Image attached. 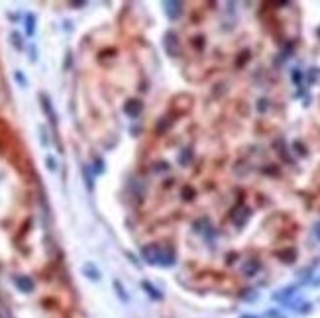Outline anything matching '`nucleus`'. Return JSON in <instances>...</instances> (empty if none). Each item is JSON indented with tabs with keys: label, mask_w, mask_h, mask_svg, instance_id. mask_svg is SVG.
<instances>
[{
	"label": "nucleus",
	"mask_w": 320,
	"mask_h": 318,
	"mask_svg": "<svg viewBox=\"0 0 320 318\" xmlns=\"http://www.w3.org/2000/svg\"><path fill=\"white\" fill-rule=\"evenodd\" d=\"M39 100H42V108H44V112L48 114L51 126L57 128V116H55V110H53V106H51V100H49V96L48 95H39Z\"/></svg>",
	"instance_id": "nucleus-8"
},
{
	"label": "nucleus",
	"mask_w": 320,
	"mask_h": 318,
	"mask_svg": "<svg viewBox=\"0 0 320 318\" xmlns=\"http://www.w3.org/2000/svg\"><path fill=\"white\" fill-rule=\"evenodd\" d=\"M318 35H320V28H318Z\"/></svg>",
	"instance_id": "nucleus-38"
},
{
	"label": "nucleus",
	"mask_w": 320,
	"mask_h": 318,
	"mask_svg": "<svg viewBox=\"0 0 320 318\" xmlns=\"http://www.w3.org/2000/svg\"><path fill=\"white\" fill-rule=\"evenodd\" d=\"M293 145H295V151H299L301 155H306V149H303V143L295 142V143H293Z\"/></svg>",
	"instance_id": "nucleus-30"
},
{
	"label": "nucleus",
	"mask_w": 320,
	"mask_h": 318,
	"mask_svg": "<svg viewBox=\"0 0 320 318\" xmlns=\"http://www.w3.org/2000/svg\"><path fill=\"white\" fill-rule=\"evenodd\" d=\"M73 6H75V8H81V6H85V2H73Z\"/></svg>",
	"instance_id": "nucleus-36"
},
{
	"label": "nucleus",
	"mask_w": 320,
	"mask_h": 318,
	"mask_svg": "<svg viewBox=\"0 0 320 318\" xmlns=\"http://www.w3.org/2000/svg\"><path fill=\"white\" fill-rule=\"evenodd\" d=\"M83 273H85V277H89L91 281H100V271L96 267L93 261H87L85 265H83Z\"/></svg>",
	"instance_id": "nucleus-13"
},
{
	"label": "nucleus",
	"mask_w": 320,
	"mask_h": 318,
	"mask_svg": "<svg viewBox=\"0 0 320 318\" xmlns=\"http://www.w3.org/2000/svg\"><path fill=\"white\" fill-rule=\"evenodd\" d=\"M142 112H144V100H140V98H130V100L124 102V114L130 116V118H138Z\"/></svg>",
	"instance_id": "nucleus-4"
},
{
	"label": "nucleus",
	"mask_w": 320,
	"mask_h": 318,
	"mask_svg": "<svg viewBox=\"0 0 320 318\" xmlns=\"http://www.w3.org/2000/svg\"><path fill=\"white\" fill-rule=\"evenodd\" d=\"M39 138H42V143H44V145H48V143H49V140H48V132H46V128H42V130H39Z\"/></svg>",
	"instance_id": "nucleus-29"
},
{
	"label": "nucleus",
	"mask_w": 320,
	"mask_h": 318,
	"mask_svg": "<svg viewBox=\"0 0 320 318\" xmlns=\"http://www.w3.org/2000/svg\"><path fill=\"white\" fill-rule=\"evenodd\" d=\"M163 10H165V14H167L169 20H179L181 14H183V2L167 0V2H163Z\"/></svg>",
	"instance_id": "nucleus-5"
},
{
	"label": "nucleus",
	"mask_w": 320,
	"mask_h": 318,
	"mask_svg": "<svg viewBox=\"0 0 320 318\" xmlns=\"http://www.w3.org/2000/svg\"><path fill=\"white\" fill-rule=\"evenodd\" d=\"M24 26H26V35L32 37L33 33H35V14L28 12L26 18H24Z\"/></svg>",
	"instance_id": "nucleus-17"
},
{
	"label": "nucleus",
	"mask_w": 320,
	"mask_h": 318,
	"mask_svg": "<svg viewBox=\"0 0 320 318\" xmlns=\"http://www.w3.org/2000/svg\"><path fill=\"white\" fill-rule=\"evenodd\" d=\"M261 269V261L257 257H248L244 263H242V273L246 277H254L257 271Z\"/></svg>",
	"instance_id": "nucleus-6"
},
{
	"label": "nucleus",
	"mask_w": 320,
	"mask_h": 318,
	"mask_svg": "<svg viewBox=\"0 0 320 318\" xmlns=\"http://www.w3.org/2000/svg\"><path fill=\"white\" fill-rule=\"evenodd\" d=\"M163 49L169 57H179L181 53V39L175 32H167L163 35Z\"/></svg>",
	"instance_id": "nucleus-2"
},
{
	"label": "nucleus",
	"mask_w": 320,
	"mask_h": 318,
	"mask_svg": "<svg viewBox=\"0 0 320 318\" xmlns=\"http://www.w3.org/2000/svg\"><path fill=\"white\" fill-rule=\"evenodd\" d=\"M192 157H194L192 147L191 145H185V147L179 151V155H177V163H179L181 167H187V165H191L192 163Z\"/></svg>",
	"instance_id": "nucleus-11"
},
{
	"label": "nucleus",
	"mask_w": 320,
	"mask_h": 318,
	"mask_svg": "<svg viewBox=\"0 0 320 318\" xmlns=\"http://www.w3.org/2000/svg\"><path fill=\"white\" fill-rule=\"evenodd\" d=\"M46 167H48L51 173H55V171H57V161H55V157L48 155V157H46Z\"/></svg>",
	"instance_id": "nucleus-25"
},
{
	"label": "nucleus",
	"mask_w": 320,
	"mask_h": 318,
	"mask_svg": "<svg viewBox=\"0 0 320 318\" xmlns=\"http://www.w3.org/2000/svg\"><path fill=\"white\" fill-rule=\"evenodd\" d=\"M173 122H175V116H173V114L161 116L159 122H157V126H155V134H157V136H161V134H165L167 130H171V126H173Z\"/></svg>",
	"instance_id": "nucleus-12"
},
{
	"label": "nucleus",
	"mask_w": 320,
	"mask_h": 318,
	"mask_svg": "<svg viewBox=\"0 0 320 318\" xmlns=\"http://www.w3.org/2000/svg\"><path fill=\"white\" fill-rule=\"evenodd\" d=\"M250 218H252V208L248 207L246 203H238V205H234V208L230 210V220L236 224L238 228H244Z\"/></svg>",
	"instance_id": "nucleus-1"
},
{
	"label": "nucleus",
	"mask_w": 320,
	"mask_h": 318,
	"mask_svg": "<svg viewBox=\"0 0 320 318\" xmlns=\"http://www.w3.org/2000/svg\"><path fill=\"white\" fill-rule=\"evenodd\" d=\"M242 318H257V316H252V314H244Z\"/></svg>",
	"instance_id": "nucleus-37"
},
{
	"label": "nucleus",
	"mask_w": 320,
	"mask_h": 318,
	"mask_svg": "<svg viewBox=\"0 0 320 318\" xmlns=\"http://www.w3.org/2000/svg\"><path fill=\"white\" fill-rule=\"evenodd\" d=\"M30 59H32V61H37V49L33 48H30Z\"/></svg>",
	"instance_id": "nucleus-31"
},
{
	"label": "nucleus",
	"mask_w": 320,
	"mask_h": 318,
	"mask_svg": "<svg viewBox=\"0 0 320 318\" xmlns=\"http://www.w3.org/2000/svg\"><path fill=\"white\" fill-rule=\"evenodd\" d=\"M10 44H12V46L18 49V51H22V49H24V42H22V35H20L18 32L10 33Z\"/></svg>",
	"instance_id": "nucleus-21"
},
{
	"label": "nucleus",
	"mask_w": 320,
	"mask_h": 318,
	"mask_svg": "<svg viewBox=\"0 0 320 318\" xmlns=\"http://www.w3.org/2000/svg\"><path fill=\"white\" fill-rule=\"evenodd\" d=\"M314 236L320 240V222H316L314 224Z\"/></svg>",
	"instance_id": "nucleus-35"
},
{
	"label": "nucleus",
	"mask_w": 320,
	"mask_h": 318,
	"mask_svg": "<svg viewBox=\"0 0 320 318\" xmlns=\"http://www.w3.org/2000/svg\"><path fill=\"white\" fill-rule=\"evenodd\" d=\"M267 316H273V318H285L283 314H279V312H275V310H269V312H267Z\"/></svg>",
	"instance_id": "nucleus-33"
},
{
	"label": "nucleus",
	"mask_w": 320,
	"mask_h": 318,
	"mask_svg": "<svg viewBox=\"0 0 320 318\" xmlns=\"http://www.w3.org/2000/svg\"><path fill=\"white\" fill-rule=\"evenodd\" d=\"M142 289H144L145 293H147V295H149L153 301H161V299H163V293H161V291H157V289H155V285H153V283H149V281H142Z\"/></svg>",
	"instance_id": "nucleus-16"
},
{
	"label": "nucleus",
	"mask_w": 320,
	"mask_h": 318,
	"mask_svg": "<svg viewBox=\"0 0 320 318\" xmlns=\"http://www.w3.org/2000/svg\"><path fill=\"white\" fill-rule=\"evenodd\" d=\"M14 79H16V83L20 87H28V79H26V75H24L22 71H16V73H14Z\"/></svg>",
	"instance_id": "nucleus-24"
},
{
	"label": "nucleus",
	"mask_w": 320,
	"mask_h": 318,
	"mask_svg": "<svg viewBox=\"0 0 320 318\" xmlns=\"http://www.w3.org/2000/svg\"><path fill=\"white\" fill-rule=\"evenodd\" d=\"M161 252H163L161 244H149V246L142 248V257H144L145 263H149V265H159Z\"/></svg>",
	"instance_id": "nucleus-3"
},
{
	"label": "nucleus",
	"mask_w": 320,
	"mask_h": 318,
	"mask_svg": "<svg viewBox=\"0 0 320 318\" xmlns=\"http://www.w3.org/2000/svg\"><path fill=\"white\" fill-rule=\"evenodd\" d=\"M291 79H293V83H295L297 87H301V83H303V73H301V69H293Z\"/></svg>",
	"instance_id": "nucleus-23"
},
{
	"label": "nucleus",
	"mask_w": 320,
	"mask_h": 318,
	"mask_svg": "<svg viewBox=\"0 0 320 318\" xmlns=\"http://www.w3.org/2000/svg\"><path fill=\"white\" fill-rule=\"evenodd\" d=\"M0 318H14V316H12V314H10L6 308H2V306H0Z\"/></svg>",
	"instance_id": "nucleus-32"
},
{
	"label": "nucleus",
	"mask_w": 320,
	"mask_h": 318,
	"mask_svg": "<svg viewBox=\"0 0 320 318\" xmlns=\"http://www.w3.org/2000/svg\"><path fill=\"white\" fill-rule=\"evenodd\" d=\"M71 67V53H67V57H65V69H69Z\"/></svg>",
	"instance_id": "nucleus-34"
},
{
	"label": "nucleus",
	"mask_w": 320,
	"mask_h": 318,
	"mask_svg": "<svg viewBox=\"0 0 320 318\" xmlns=\"http://www.w3.org/2000/svg\"><path fill=\"white\" fill-rule=\"evenodd\" d=\"M14 285H16L18 291H22V293H32L33 291V281H32V277H28V275H16V277H14Z\"/></svg>",
	"instance_id": "nucleus-10"
},
{
	"label": "nucleus",
	"mask_w": 320,
	"mask_h": 318,
	"mask_svg": "<svg viewBox=\"0 0 320 318\" xmlns=\"http://www.w3.org/2000/svg\"><path fill=\"white\" fill-rule=\"evenodd\" d=\"M95 173L96 175H102V173H104V161L100 157L95 159Z\"/></svg>",
	"instance_id": "nucleus-27"
},
{
	"label": "nucleus",
	"mask_w": 320,
	"mask_h": 318,
	"mask_svg": "<svg viewBox=\"0 0 320 318\" xmlns=\"http://www.w3.org/2000/svg\"><path fill=\"white\" fill-rule=\"evenodd\" d=\"M83 179H85V185H87V189L93 192L95 191V175H93V171H91V165H83Z\"/></svg>",
	"instance_id": "nucleus-15"
},
{
	"label": "nucleus",
	"mask_w": 320,
	"mask_h": 318,
	"mask_svg": "<svg viewBox=\"0 0 320 318\" xmlns=\"http://www.w3.org/2000/svg\"><path fill=\"white\" fill-rule=\"evenodd\" d=\"M175 261H177L175 250H173L171 246H163V252H161V261H159L161 267H171V265H175Z\"/></svg>",
	"instance_id": "nucleus-7"
},
{
	"label": "nucleus",
	"mask_w": 320,
	"mask_h": 318,
	"mask_svg": "<svg viewBox=\"0 0 320 318\" xmlns=\"http://www.w3.org/2000/svg\"><path fill=\"white\" fill-rule=\"evenodd\" d=\"M181 198H183V201H192V198H194V189H192V187H183Z\"/></svg>",
	"instance_id": "nucleus-22"
},
{
	"label": "nucleus",
	"mask_w": 320,
	"mask_h": 318,
	"mask_svg": "<svg viewBox=\"0 0 320 318\" xmlns=\"http://www.w3.org/2000/svg\"><path fill=\"white\" fill-rule=\"evenodd\" d=\"M114 291H116V295H118V299L124 302V304H128L130 302V295L126 293V289H124V285L118 281V279H114Z\"/></svg>",
	"instance_id": "nucleus-18"
},
{
	"label": "nucleus",
	"mask_w": 320,
	"mask_h": 318,
	"mask_svg": "<svg viewBox=\"0 0 320 318\" xmlns=\"http://www.w3.org/2000/svg\"><path fill=\"white\" fill-rule=\"evenodd\" d=\"M308 269H310V273H308V283L314 287H320V259L316 263H312Z\"/></svg>",
	"instance_id": "nucleus-14"
},
{
	"label": "nucleus",
	"mask_w": 320,
	"mask_h": 318,
	"mask_svg": "<svg viewBox=\"0 0 320 318\" xmlns=\"http://www.w3.org/2000/svg\"><path fill=\"white\" fill-rule=\"evenodd\" d=\"M269 106V102H267V98H259V102H257V110L259 112H265V108Z\"/></svg>",
	"instance_id": "nucleus-28"
},
{
	"label": "nucleus",
	"mask_w": 320,
	"mask_h": 318,
	"mask_svg": "<svg viewBox=\"0 0 320 318\" xmlns=\"http://www.w3.org/2000/svg\"><path fill=\"white\" fill-rule=\"evenodd\" d=\"M320 79V69L318 67H312L310 73H308V83H316Z\"/></svg>",
	"instance_id": "nucleus-26"
},
{
	"label": "nucleus",
	"mask_w": 320,
	"mask_h": 318,
	"mask_svg": "<svg viewBox=\"0 0 320 318\" xmlns=\"http://www.w3.org/2000/svg\"><path fill=\"white\" fill-rule=\"evenodd\" d=\"M295 291H297V287L291 285V287H287L285 291H281V293H275L273 299H275V301H287L291 295H295Z\"/></svg>",
	"instance_id": "nucleus-20"
},
{
	"label": "nucleus",
	"mask_w": 320,
	"mask_h": 318,
	"mask_svg": "<svg viewBox=\"0 0 320 318\" xmlns=\"http://www.w3.org/2000/svg\"><path fill=\"white\" fill-rule=\"evenodd\" d=\"M279 259L281 261H285V263H293L295 259H297V252L293 250V248H289V250H283V252H279Z\"/></svg>",
	"instance_id": "nucleus-19"
},
{
	"label": "nucleus",
	"mask_w": 320,
	"mask_h": 318,
	"mask_svg": "<svg viewBox=\"0 0 320 318\" xmlns=\"http://www.w3.org/2000/svg\"><path fill=\"white\" fill-rule=\"evenodd\" d=\"M192 230H194V232H198V234H203V236H207V238H210V236L214 234V228H212V224H210L208 218H201V220H196L194 226H192Z\"/></svg>",
	"instance_id": "nucleus-9"
}]
</instances>
